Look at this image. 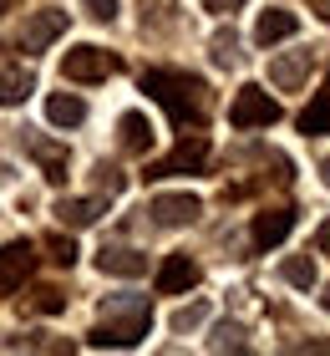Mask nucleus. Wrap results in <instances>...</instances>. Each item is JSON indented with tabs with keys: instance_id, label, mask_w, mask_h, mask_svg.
Instances as JSON below:
<instances>
[{
	"instance_id": "19",
	"label": "nucleus",
	"mask_w": 330,
	"mask_h": 356,
	"mask_svg": "<svg viewBox=\"0 0 330 356\" xmlns=\"http://www.w3.org/2000/svg\"><path fill=\"white\" fill-rule=\"evenodd\" d=\"M46 118H51L56 127H76L81 118H87V102L72 97V92H51V97H46Z\"/></svg>"
},
{
	"instance_id": "3",
	"label": "nucleus",
	"mask_w": 330,
	"mask_h": 356,
	"mask_svg": "<svg viewBox=\"0 0 330 356\" xmlns=\"http://www.w3.org/2000/svg\"><path fill=\"white\" fill-rule=\"evenodd\" d=\"M122 72V61L112 56V51H102V46H72L66 51V61H61V76L66 82H107V76H117Z\"/></svg>"
},
{
	"instance_id": "32",
	"label": "nucleus",
	"mask_w": 330,
	"mask_h": 356,
	"mask_svg": "<svg viewBox=\"0 0 330 356\" xmlns=\"http://www.w3.org/2000/svg\"><path fill=\"white\" fill-rule=\"evenodd\" d=\"M315 10H320V21H330V0H320V6H315Z\"/></svg>"
},
{
	"instance_id": "11",
	"label": "nucleus",
	"mask_w": 330,
	"mask_h": 356,
	"mask_svg": "<svg viewBox=\"0 0 330 356\" xmlns=\"http://www.w3.org/2000/svg\"><path fill=\"white\" fill-rule=\"evenodd\" d=\"M295 31H300V15H295V10H264L254 21V41L259 46H274V41H290Z\"/></svg>"
},
{
	"instance_id": "4",
	"label": "nucleus",
	"mask_w": 330,
	"mask_h": 356,
	"mask_svg": "<svg viewBox=\"0 0 330 356\" xmlns=\"http://www.w3.org/2000/svg\"><path fill=\"white\" fill-rule=\"evenodd\" d=\"M229 122L244 127V133H249V127H274L279 122V102L264 87H239L234 102H229Z\"/></svg>"
},
{
	"instance_id": "18",
	"label": "nucleus",
	"mask_w": 330,
	"mask_h": 356,
	"mask_svg": "<svg viewBox=\"0 0 330 356\" xmlns=\"http://www.w3.org/2000/svg\"><path fill=\"white\" fill-rule=\"evenodd\" d=\"M300 127H305L310 138H325L330 133V76H325V87L310 97V107L300 112Z\"/></svg>"
},
{
	"instance_id": "34",
	"label": "nucleus",
	"mask_w": 330,
	"mask_h": 356,
	"mask_svg": "<svg viewBox=\"0 0 330 356\" xmlns=\"http://www.w3.org/2000/svg\"><path fill=\"white\" fill-rule=\"evenodd\" d=\"M0 10H6V0H0Z\"/></svg>"
},
{
	"instance_id": "15",
	"label": "nucleus",
	"mask_w": 330,
	"mask_h": 356,
	"mask_svg": "<svg viewBox=\"0 0 330 356\" xmlns=\"http://www.w3.org/2000/svg\"><path fill=\"white\" fill-rule=\"evenodd\" d=\"M31 92H36L31 67H6V72H0V107H21Z\"/></svg>"
},
{
	"instance_id": "16",
	"label": "nucleus",
	"mask_w": 330,
	"mask_h": 356,
	"mask_svg": "<svg viewBox=\"0 0 330 356\" xmlns=\"http://www.w3.org/2000/svg\"><path fill=\"white\" fill-rule=\"evenodd\" d=\"M117 133H122V153H147L153 148V122H147L142 112H122Z\"/></svg>"
},
{
	"instance_id": "27",
	"label": "nucleus",
	"mask_w": 330,
	"mask_h": 356,
	"mask_svg": "<svg viewBox=\"0 0 330 356\" xmlns=\"http://www.w3.org/2000/svg\"><path fill=\"white\" fill-rule=\"evenodd\" d=\"M81 6H87L92 21H112V15H117V0H81Z\"/></svg>"
},
{
	"instance_id": "12",
	"label": "nucleus",
	"mask_w": 330,
	"mask_h": 356,
	"mask_svg": "<svg viewBox=\"0 0 330 356\" xmlns=\"http://www.w3.org/2000/svg\"><path fill=\"white\" fill-rule=\"evenodd\" d=\"M290 224H295L290 209H259L249 234H254V245H259V250H270V245H279V239L290 234Z\"/></svg>"
},
{
	"instance_id": "26",
	"label": "nucleus",
	"mask_w": 330,
	"mask_h": 356,
	"mask_svg": "<svg viewBox=\"0 0 330 356\" xmlns=\"http://www.w3.org/2000/svg\"><path fill=\"white\" fill-rule=\"evenodd\" d=\"M46 250H51V260H56V265H72V260H76V245H72V239H61V234L46 239Z\"/></svg>"
},
{
	"instance_id": "9",
	"label": "nucleus",
	"mask_w": 330,
	"mask_h": 356,
	"mask_svg": "<svg viewBox=\"0 0 330 356\" xmlns=\"http://www.w3.org/2000/svg\"><path fill=\"white\" fill-rule=\"evenodd\" d=\"M97 270L102 275H122V280H138V275L147 270V254L132 250V245H107L102 254H97Z\"/></svg>"
},
{
	"instance_id": "8",
	"label": "nucleus",
	"mask_w": 330,
	"mask_h": 356,
	"mask_svg": "<svg viewBox=\"0 0 330 356\" xmlns=\"http://www.w3.org/2000/svg\"><path fill=\"white\" fill-rule=\"evenodd\" d=\"M61 31H66V10H36L21 26V51H46Z\"/></svg>"
},
{
	"instance_id": "7",
	"label": "nucleus",
	"mask_w": 330,
	"mask_h": 356,
	"mask_svg": "<svg viewBox=\"0 0 330 356\" xmlns=\"http://www.w3.org/2000/svg\"><path fill=\"white\" fill-rule=\"evenodd\" d=\"M31 270H36V250H31L26 239H15V245L0 250V290H21L31 280Z\"/></svg>"
},
{
	"instance_id": "22",
	"label": "nucleus",
	"mask_w": 330,
	"mask_h": 356,
	"mask_svg": "<svg viewBox=\"0 0 330 356\" xmlns=\"http://www.w3.org/2000/svg\"><path fill=\"white\" fill-rule=\"evenodd\" d=\"M208 56H213V67H234L239 61V36L234 31H219V36L208 41Z\"/></svg>"
},
{
	"instance_id": "14",
	"label": "nucleus",
	"mask_w": 330,
	"mask_h": 356,
	"mask_svg": "<svg viewBox=\"0 0 330 356\" xmlns=\"http://www.w3.org/2000/svg\"><path fill=\"white\" fill-rule=\"evenodd\" d=\"M26 148H31V158L41 163V173L51 178V184H61V178H66V143H51V138H31Z\"/></svg>"
},
{
	"instance_id": "30",
	"label": "nucleus",
	"mask_w": 330,
	"mask_h": 356,
	"mask_svg": "<svg viewBox=\"0 0 330 356\" xmlns=\"http://www.w3.org/2000/svg\"><path fill=\"white\" fill-rule=\"evenodd\" d=\"M300 351H320V356H330V341H305Z\"/></svg>"
},
{
	"instance_id": "31",
	"label": "nucleus",
	"mask_w": 330,
	"mask_h": 356,
	"mask_svg": "<svg viewBox=\"0 0 330 356\" xmlns=\"http://www.w3.org/2000/svg\"><path fill=\"white\" fill-rule=\"evenodd\" d=\"M320 184L330 188V158H325V163H320Z\"/></svg>"
},
{
	"instance_id": "29",
	"label": "nucleus",
	"mask_w": 330,
	"mask_h": 356,
	"mask_svg": "<svg viewBox=\"0 0 330 356\" xmlns=\"http://www.w3.org/2000/svg\"><path fill=\"white\" fill-rule=\"evenodd\" d=\"M315 245H320V254H330V219L320 224V234H315Z\"/></svg>"
},
{
	"instance_id": "25",
	"label": "nucleus",
	"mask_w": 330,
	"mask_h": 356,
	"mask_svg": "<svg viewBox=\"0 0 330 356\" xmlns=\"http://www.w3.org/2000/svg\"><path fill=\"white\" fill-rule=\"evenodd\" d=\"M92 184H97V193H122V188H127V178H122L117 168L97 163V168H92Z\"/></svg>"
},
{
	"instance_id": "28",
	"label": "nucleus",
	"mask_w": 330,
	"mask_h": 356,
	"mask_svg": "<svg viewBox=\"0 0 330 356\" xmlns=\"http://www.w3.org/2000/svg\"><path fill=\"white\" fill-rule=\"evenodd\" d=\"M239 6H244V0H204V10H208V15H234Z\"/></svg>"
},
{
	"instance_id": "2",
	"label": "nucleus",
	"mask_w": 330,
	"mask_h": 356,
	"mask_svg": "<svg viewBox=\"0 0 330 356\" xmlns=\"http://www.w3.org/2000/svg\"><path fill=\"white\" fill-rule=\"evenodd\" d=\"M153 326V300L147 296H112L102 300V326L92 331V346H138Z\"/></svg>"
},
{
	"instance_id": "33",
	"label": "nucleus",
	"mask_w": 330,
	"mask_h": 356,
	"mask_svg": "<svg viewBox=\"0 0 330 356\" xmlns=\"http://www.w3.org/2000/svg\"><path fill=\"white\" fill-rule=\"evenodd\" d=\"M320 305H325V311H330V285H325V296H320Z\"/></svg>"
},
{
	"instance_id": "21",
	"label": "nucleus",
	"mask_w": 330,
	"mask_h": 356,
	"mask_svg": "<svg viewBox=\"0 0 330 356\" xmlns=\"http://www.w3.org/2000/svg\"><path fill=\"white\" fill-rule=\"evenodd\" d=\"M279 275H285V285L310 290V285H315V260H310V254H290V260L279 265Z\"/></svg>"
},
{
	"instance_id": "24",
	"label": "nucleus",
	"mask_w": 330,
	"mask_h": 356,
	"mask_svg": "<svg viewBox=\"0 0 330 356\" xmlns=\"http://www.w3.org/2000/svg\"><path fill=\"white\" fill-rule=\"evenodd\" d=\"M31 311H41V316H56V311H66V296L56 285H36V296H31Z\"/></svg>"
},
{
	"instance_id": "23",
	"label": "nucleus",
	"mask_w": 330,
	"mask_h": 356,
	"mask_svg": "<svg viewBox=\"0 0 330 356\" xmlns=\"http://www.w3.org/2000/svg\"><path fill=\"white\" fill-rule=\"evenodd\" d=\"M204 321H208V305H204V300L178 305V311H173V331H178V336H188V331H198V326H204Z\"/></svg>"
},
{
	"instance_id": "20",
	"label": "nucleus",
	"mask_w": 330,
	"mask_h": 356,
	"mask_svg": "<svg viewBox=\"0 0 330 356\" xmlns=\"http://www.w3.org/2000/svg\"><path fill=\"white\" fill-rule=\"evenodd\" d=\"M208 351H249V331H244L239 321H224V326H213Z\"/></svg>"
},
{
	"instance_id": "10",
	"label": "nucleus",
	"mask_w": 330,
	"mask_h": 356,
	"mask_svg": "<svg viewBox=\"0 0 330 356\" xmlns=\"http://www.w3.org/2000/svg\"><path fill=\"white\" fill-rule=\"evenodd\" d=\"M198 285V265L188 260V254H168L158 270V296H183V290Z\"/></svg>"
},
{
	"instance_id": "13",
	"label": "nucleus",
	"mask_w": 330,
	"mask_h": 356,
	"mask_svg": "<svg viewBox=\"0 0 330 356\" xmlns=\"http://www.w3.org/2000/svg\"><path fill=\"white\" fill-rule=\"evenodd\" d=\"M305 72H310V51H290V56H274L270 61V82L279 92H300Z\"/></svg>"
},
{
	"instance_id": "1",
	"label": "nucleus",
	"mask_w": 330,
	"mask_h": 356,
	"mask_svg": "<svg viewBox=\"0 0 330 356\" xmlns=\"http://www.w3.org/2000/svg\"><path fill=\"white\" fill-rule=\"evenodd\" d=\"M142 92L158 97L178 127H198V122L208 118V87L198 82V76H188V72H163V67H153V72H142Z\"/></svg>"
},
{
	"instance_id": "5",
	"label": "nucleus",
	"mask_w": 330,
	"mask_h": 356,
	"mask_svg": "<svg viewBox=\"0 0 330 356\" xmlns=\"http://www.w3.org/2000/svg\"><path fill=\"white\" fill-rule=\"evenodd\" d=\"M204 158H208V143L198 138V133H193V138L183 133V138H178V148H173L168 158H158V163H147V178H168V173H193L198 163H204Z\"/></svg>"
},
{
	"instance_id": "17",
	"label": "nucleus",
	"mask_w": 330,
	"mask_h": 356,
	"mask_svg": "<svg viewBox=\"0 0 330 356\" xmlns=\"http://www.w3.org/2000/svg\"><path fill=\"white\" fill-rule=\"evenodd\" d=\"M97 214H102L97 199H61L56 204V224L61 229H87V224H97Z\"/></svg>"
},
{
	"instance_id": "6",
	"label": "nucleus",
	"mask_w": 330,
	"mask_h": 356,
	"mask_svg": "<svg viewBox=\"0 0 330 356\" xmlns=\"http://www.w3.org/2000/svg\"><path fill=\"white\" fill-rule=\"evenodd\" d=\"M198 214H204V199H198V193H158L153 199V219L163 229H183Z\"/></svg>"
}]
</instances>
